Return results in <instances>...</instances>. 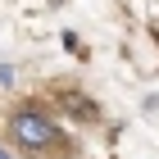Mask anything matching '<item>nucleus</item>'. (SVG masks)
Masks as SVG:
<instances>
[{"label":"nucleus","mask_w":159,"mask_h":159,"mask_svg":"<svg viewBox=\"0 0 159 159\" xmlns=\"http://www.w3.org/2000/svg\"><path fill=\"white\" fill-rule=\"evenodd\" d=\"M0 159H14V155H9V150H5V146H0Z\"/></svg>","instance_id":"f03ea898"},{"label":"nucleus","mask_w":159,"mask_h":159,"mask_svg":"<svg viewBox=\"0 0 159 159\" xmlns=\"http://www.w3.org/2000/svg\"><path fill=\"white\" fill-rule=\"evenodd\" d=\"M9 127H14V141H18L23 150H32V155H41V150L55 141V123H50L41 109H18L9 118Z\"/></svg>","instance_id":"f257e3e1"}]
</instances>
